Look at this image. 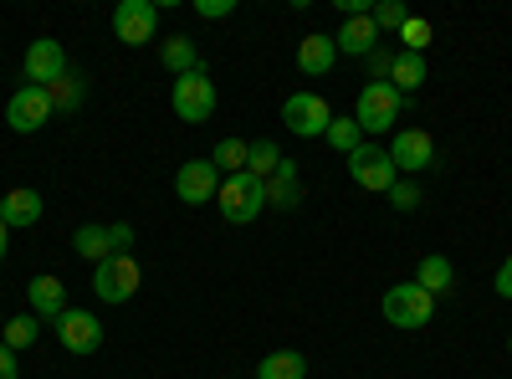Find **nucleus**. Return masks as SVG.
Segmentation results:
<instances>
[{
	"instance_id": "e433bc0d",
	"label": "nucleus",
	"mask_w": 512,
	"mask_h": 379,
	"mask_svg": "<svg viewBox=\"0 0 512 379\" xmlns=\"http://www.w3.org/2000/svg\"><path fill=\"white\" fill-rule=\"evenodd\" d=\"M6 251H11V226L0 221V262H6Z\"/></svg>"
},
{
	"instance_id": "c85d7f7f",
	"label": "nucleus",
	"mask_w": 512,
	"mask_h": 379,
	"mask_svg": "<svg viewBox=\"0 0 512 379\" xmlns=\"http://www.w3.org/2000/svg\"><path fill=\"white\" fill-rule=\"evenodd\" d=\"M400 41H405V52L425 57V47H431V21H420V16H410V21L400 26Z\"/></svg>"
},
{
	"instance_id": "2f4dec72",
	"label": "nucleus",
	"mask_w": 512,
	"mask_h": 379,
	"mask_svg": "<svg viewBox=\"0 0 512 379\" xmlns=\"http://www.w3.org/2000/svg\"><path fill=\"white\" fill-rule=\"evenodd\" d=\"M364 67H369V82H390V67H395V52H384V47H374V52L364 57Z\"/></svg>"
},
{
	"instance_id": "dca6fc26",
	"label": "nucleus",
	"mask_w": 512,
	"mask_h": 379,
	"mask_svg": "<svg viewBox=\"0 0 512 379\" xmlns=\"http://www.w3.org/2000/svg\"><path fill=\"white\" fill-rule=\"evenodd\" d=\"M267 205L272 210H297L303 205V180H297V159H282L267 180Z\"/></svg>"
},
{
	"instance_id": "b1692460",
	"label": "nucleus",
	"mask_w": 512,
	"mask_h": 379,
	"mask_svg": "<svg viewBox=\"0 0 512 379\" xmlns=\"http://www.w3.org/2000/svg\"><path fill=\"white\" fill-rule=\"evenodd\" d=\"M36 339H41V318H36V313H16L6 328H0V344H6L11 354H16V349H31Z\"/></svg>"
},
{
	"instance_id": "f704fd0d",
	"label": "nucleus",
	"mask_w": 512,
	"mask_h": 379,
	"mask_svg": "<svg viewBox=\"0 0 512 379\" xmlns=\"http://www.w3.org/2000/svg\"><path fill=\"white\" fill-rule=\"evenodd\" d=\"M0 379H21V369H16V354L0 344Z\"/></svg>"
},
{
	"instance_id": "4468645a",
	"label": "nucleus",
	"mask_w": 512,
	"mask_h": 379,
	"mask_svg": "<svg viewBox=\"0 0 512 379\" xmlns=\"http://www.w3.org/2000/svg\"><path fill=\"white\" fill-rule=\"evenodd\" d=\"M26 303H31V313H36L41 323H57V318L67 313V282L52 277V272L31 277V282H26Z\"/></svg>"
},
{
	"instance_id": "c756f323",
	"label": "nucleus",
	"mask_w": 512,
	"mask_h": 379,
	"mask_svg": "<svg viewBox=\"0 0 512 379\" xmlns=\"http://www.w3.org/2000/svg\"><path fill=\"white\" fill-rule=\"evenodd\" d=\"M369 16H374V26H379V31H400V26L410 21V11L400 6V0H379V6H374Z\"/></svg>"
},
{
	"instance_id": "a878e982",
	"label": "nucleus",
	"mask_w": 512,
	"mask_h": 379,
	"mask_svg": "<svg viewBox=\"0 0 512 379\" xmlns=\"http://www.w3.org/2000/svg\"><path fill=\"white\" fill-rule=\"evenodd\" d=\"M323 139H328V149H338V154H344V159H349V154H354L359 144H369V139H364V129H359L354 118H333Z\"/></svg>"
},
{
	"instance_id": "58836bf2",
	"label": "nucleus",
	"mask_w": 512,
	"mask_h": 379,
	"mask_svg": "<svg viewBox=\"0 0 512 379\" xmlns=\"http://www.w3.org/2000/svg\"><path fill=\"white\" fill-rule=\"evenodd\" d=\"M507 349H512V339H507Z\"/></svg>"
},
{
	"instance_id": "39448f33",
	"label": "nucleus",
	"mask_w": 512,
	"mask_h": 379,
	"mask_svg": "<svg viewBox=\"0 0 512 379\" xmlns=\"http://www.w3.org/2000/svg\"><path fill=\"white\" fill-rule=\"evenodd\" d=\"M349 175L359 190H374V195H390V185L400 180V170L390 164V149H379V144H359L349 154Z\"/></svg>"
},
{
	"instance_id": "f3484780",
	"label": "nucleus",
	"mask_w": 512,
	"mask_h": 379,
	"mask_svg": "<svg viewBox=\"0 0 512 379\" xmlns=\"http://www.w3.org/2000/svg\"><path fill=\"white\" fill-rule=\"evenodd\" d=\"M41 210H47V205H41V195L21 185V190H6V200H0V221H6L11 231H26V226L41 221Z\"/></svg>"
},
{
	"instance_id": "6e6552de",
	"label": "nucleus",
	"mask_w": 512,
	"mask_h": 379,
	"mask_svg": "<svg viewBox=\"0 0 512 379\" xmlns=\"http://www.w3.org/2000/svg\"><path fill=\"white\" fill-rule=\"evenodd\" d=\"M175 113L185 123H205L210 113H216V77H210L205 67L175 77Z\"/></svg>"
},
{
	"instance_id": "0eeeda50",
	"label": "nucleus",
	"mask_w": 512,
	"mask_h": 379,
	"mask_svg": "<svg viewBox=\"0 0 512 379\" xmlns=\"http://www.w3.org/2000/svg\"><path fill=\"white\" fill-rule=\"evenodd\" d=\"M154 31H159V6H154V0H118L113 36L123 41V47H149Z\"/></svg>"
},
{
	"instance_id": "20e7f679",
	"label": "nucleus",
	"mask_w": 512,
	"mask_h": 379,
	"mask_svg": "<svg viewBox=\"0 0 512 379\" xmlns=\"http://www.w3.org/2000/svg\"><path fill=\"white\" fill-rule=\"evenodd\" d=\"M139 282H144V272L134 262V251H118V257L98 262V272H93V292L103 303H128L139 292Z\"/></svg>"
},
{
	"instance_id": "1a4fd4ad",
	"label": "nucleus",
	"mask_w": 512,
	"mask_h": 379,
	"mask_svg": "<svg viewBox=\"0 0 512 379\" xmlns=\"http://www.w3.org/2000/svg\"><path fill=\"white\" fill-rule=\"evenodd\" d=\"M390 164H395L405 180L425 175V170L436 164V139L425 134V129H395V139H390Z\"/></svg>"
},
{
	"instance_id": "9d476101",
	"label": "nucleus",
	"mask_w": 512,
	"mask_h": 379,
	"mask_svg": "<svg viewBox=\"0 0 512 379\" xmlns=\"http://www.w3.org/2000/svg\"><path fill=\"white\" fill-rule=\"evenodd\" d=\"M6 123H11V134H36L41 123H52V93L47 88H16L11 103H6Z\"/></svg>"
},
{
	"instance_id": "ddd939ff",
	"label": "nucleus",
	"mask_w": 512,
	"mask_h": 379,
	"mask_svg": "<svg viewBox=\"0 0 512 379\" xmlns=\"http://www.w3.org/2000/svg\"><path fill=\"white\" fill-rule=\"evenodd\" d=\"M52 328H57V339H62L67 354H98L103 349V323L93 313H82V308H67Z\"/></svg>"
},
{
	"instance_id": "9b49d317",
	"label": "nucleus",
	"mask_w": 512,
	"mask_h": 379,
	"mask_svg": "<svg viewBox=\"0 0 512 379\" xmlns=\"http://www.w3.org/2000/svg\"><path fill=\"white\" fill-rule=\"evenodd\" d=\"M26 82L31 88H52V82H62L72 67H67V52H62V41H52V36H41V41H31L26 47Z\"/></svg>"
},
{
	"instance_id": "473e14b6",
	"label": "nucleus",
	"mask_w": 512,
	"mask_h": 379,
	"mask_svg": "<svg viewBox=\"0 0 512 379\" xmlns=\"http://www.w3.org/2000/svg\"><path fill=\"white\" fill-rule=\"evenodd\" d=\"M195 11H200L205 21H221V16L236 11V0H195Z\"/></svg>"
},
{
	"instance_id": "aec40b11",
	"label": "nucleus",
	"mask_w": 512,
	"mask_h": 379,
	"mask_svg": "<svg viewBox=\"0 0 512 379\" xmlns=\"http://www.w3.org/2000/svg\"><path fill=\"white\" fill-rule=\"evenodd\" d=\"M159 62L175 72V77H185V72H200V47L190 36H169V41H159Z\"/></svg>"
},
{
	"instance_id": "5701e85b",
	"label": "nucleus",
	"mask_w": 512,
	"mask_h": 379,
	"mask_svg": "<svg viewBox=\"0 0 512 379\" xmlns=\"http://www.w3.org/2000/svg\"><path fill=\"white\" fill-rule=\"evenodd\" d=\"M420 82H425V57H415V52H395V67H390V88L405 98V93H420Z\"/></svg>"
},
{
	"instance_id": "6ab92c4d",
	"label": "nucleus",
	"mask_w": 512,
	"mask_h": 379,
	"mask_svg": "<svg viewBox=\"0 0 512 379\" xmlns=\"http://www.w3.org/2000/svg\"><path fill=\"white\" fill-rule=\"evenodd\" d=\"M72 251H77L82 262H93V267H98V262H108V257H118L108 226H77V231H72Z\"/></svg>"
},
{
	"instance_id": "f03ea898",
	"label": "nucleus",
	"mask_w": 512,
	"mask_h": 379,
	"mask_svg": "<svg viewBox=\"0 0 512 379\" xmlns=\"http://www.w3.org/2000/svg\"><path fill=\"white\" fill-rule=\"evenodd\" d=\"M379 313H384V323H395V328H425L436 318V298L420 282H395L379 298Z\"/></svg>"
},
{
	"instance_id": "a211bd4d",
	"label": "nucleus",
	"mask_w": 512,
	"mask_h": 379,
	"mask_svg": "<svg viewBox=\"0 0 512 379\" xmlns=\"http://www.w3.org/2000/svg\"><path fill=\"white\" fill-rule=\"evenodd\" d=\"M333 62H338V47H333V36L313 31V36H303V41H297V72H308V77H323V72H328Z\"/></svg>"
},
{
	"instance_id": "393cba45",
	"label": "nucleus",
	"mask_w": 512,
	"mask_h": 379,
	"mask_svg": "<svg viewBox=\"0 0 512 379\" xmlns=\"http://www.w3.org/2000/svg\"><path fill=\"white\" fill-rule=\"evenodd\" d=\"M52 113H77L82 108V98H88V82H82L77 72H67L62 82H52Z\"/></svg>"
},
{
	"instance_id": "2eb2a0df",
	"label": "nucleus",
	"mask_w": 512,
	"mask_h": 379,
	"mask_svg": "<svg viewBox=\"0 0 512 379\" xmlns=\"http://www.w3.org/2000/svg\"><path fill=\"white\" fill-rule=\"evenodd\" d=\"M333 47H338V52H349V57H369V52L379 47V26H374V16H349L344 26H338Z\"/></svg>"
},
{
	"instance_id": "c9c22d12",
	"label": "nucleus",
	"mask_w": 512,
	"mask_h": 379,
	"mask_svg": "<svg viewBox=\"0 0 512 379\" xmlns=\"http://www.w3.org/2000/svg\"><path fill=\"white\" fill-rule=\"evenodd\" d=\"M497 292H502V298H512V257L497 267Z\"/></svg>"
},
{
	"instance_id": "412c9836",
	"label": "nucleus",
	"mask_w": 512,
	"mask_h": 379,
	"mask_svg": "<svg viewBox=\"0 0 512 379\" xmlns=\"http://www.w3.org/2000/svg\"><path fill=\"white\" fill-rule=\"evenodd\" d=\"M415 282H420L425 292H431V298H446V292L456 287V267H451V257H420Z\"/></svg>"
},
{
	"instance_id": "72a5a7b5",
	"label": "nucleus",
	"mask_w": 512,
	"mask_h": 379,
	"mask_svg": "<svg viewBox=\"0 0 512 379\" xmlns=\"http://www.w3.org/2000/svg\"><path fill=\"white\" fill-rule=\"evenodd\" d=\"M108 236H113V251H128V246H134V226H128V221L108 226Z\"/></svg>"
},
{
	"instance_id": "f8f14e48",
	"label": "nucleus",
	"mask_w": 512,
	"mask_h": 379,
	"mask_svg": "<svg viewBox=\"0 0 512 379\" xmlns=\"http://www.w3.org/2000/svg\"><path fill=\"white\" fill-rule=\"evenodd\" d=\"M175 195L185 205H210L221 195V170L210 159H185L180 170H175Z\"/></svg>"
},
{
	"instance_id": "f257e3e1",
	"label": "nucleus",
	"mask_w": 512,
	"mask_h": 379,
	"mask_svg": "<svg viewBox=\"0 0 512 379\" xmlns=\"http://www.w3.org/2000/svg\"><path fill=\"white\" fill-rule=\"evenodd\" d=\"M400 93L390 88V82H364V93L354 103V123L364 129V139H379V134H390L395 123H400Z\"/></svg>"
},
{
	"instance_id": "7ed1b4c3",
	"label": "nucleus",
	"mask_w": 512,
	"mask_h": 379,
	"mask_svg": "<svg viewBox=\"0 0 512 379\" xmlns=\"http://www.w3.org/2000/svg\"><path fill=\"white\" fill-rule=\"evenodd\" d=\"M216 205H221V216L231 221V226H246V221H256L267 210V180H256V175H226L221 180V195H216Z\"/></svg>"
},
{
	"instance_id": "7c9ffc66",
	"label": "nucleus",
	"mask_w": 512,
	"mask_h": 379,
	"mask_svg": "<svg viewBox=\"0 0 512 379\" xmlns=\"http://www.w3.org/2000/svg\"><path fill=\"white\" fill-rule=\"evenodd\" d=\"M384 200H390V205H395V210H415V205H420V185H415V180H405V175H400V180H395V185H390V195H384Z\"/></svg>"
},
{
	"instance_id": "4c0bfd02",
	"label": "nucleus",
	"mask_w": 512,
	"mask_h": 379,
	"mask_svg": "<svg viewBox=\"0 0 512 379\" xmlns=\"http://www.w3.org/2000/svg\"><path fill=\"white\" fill-rule=\"evenodd\" d=\"M0 328H6V318H0Z\"/></svg>"
},
{
	"instance_id": "cd10ccee",
	"label": "nucleus",
	"mask_w": 512,
	"mask_h": 379,
	"mask_svg": "<svg viewBox=\"0 0 512 379\" xmlns=\"http://www.w3.org/2000/svg\"><path fill=\"white\" fill-rule=\"evenodd\" d=\"M246 154H251L246 139H221L216 154H210V164H216L221 175H241V170H246Z\"/></svg>"
},
{
	"instance_id": "4be33fe9",
	"label": "nucleus",
	"mask_w": 512,
	"mask_h": 379,
	"mask_svg": "<svg viewBox=\"0 0 512 379\" xmlns=\"http://www.w3.org/2000/svg\"><path fill=\"white\" fill-rule=\"evenodd\" d=\"M256 379H308V359L297 349H277L256 364Z\"/></svg>"
},
{
	"instance_id": "bb28decb",
	"label": "nucleus",
	"mask_w": 512,
	"mask_h": 379,
	"mask_svg": "<svg viewBox=\"0 0 512 379\" xmlns=\"http://www.w3.org/2000/svg\"><path fill=\"white\" fill-rule=\"evenodd\" d=\"M277 164H282V149H277L272 139H256V144H251V154H246V175H256V180H272Z\"/></svg>"
},
{
	"instance_id": "423d86ee",
	"label": "nucleus",
	"mask_w": 512,
	"mask_h": 379,
	"mask_svg": "<svg viewBox=\"0 0 512 379\" xmlns=\"http://www.w3.org/2000/svg\"><path fill=\"white\" fill-rule=\"evenodd\" d=\"M282 123H287V134H297V139H323L328 123H333V108L318 93H292L282 103Z\"/></svg>"
}]
</instances>
